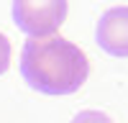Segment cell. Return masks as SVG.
Returning <instances> with one entry per match:
<instances>
[{
    "mask_svg": "<svg viewBox=\"0 0 128 123\" xmlns=\"http://www.w3.org/2000/svg\"><path fill=\"white\" fill-rule=\"evenodd\" d=\"M20 74L44 95H72L90 77V62L80 46L62 36L31 38L20 51Z\"/></svg>",
    "mask_w": 128,
    "mask_h": 123,
    "instance_id": "1",
    "label": "cell"
},
{
    "mask_svg": "<svg viewBox=\"0 0 128 123\" xmlns=\"http://www.w3.org/2000/svg\"><path fill=\"white\" fill-rule=\"evenodd\" d=\"M67 18V3L64 0H16L13 3V20L23 34L34 38H49L54 36L59 26Z\"/></svg>",
    "mask_w": 128,
    "mask_h": 123,
    "instance_id": "2",
    "label": "cell"
},
{
    "mask_svg": "<svg viewBox=\"0 0 128 123\" xmlns=\"http://www.w3.org/2000/svg\"><path fill=\"white\" fill-rule=\"evenodd\" d=\"M126 8L108 10L98 23V44L113 56H126Z\"/></svg>",
    "mask_w": 128,
    "mask_h": 123,
    "instance_id": "3",
    "label": "cell"
},
{
    "mask_svg": "<svg viewBox=\"0 0 128 123\" xmlns=\"http://www.w3.org/2000/svg\"><path fill=\"white\" fill-rule=\"evenodd\" d=\"M72 123H113L102 110H82L72 118Z\"/></svg>",
    "mask_w": 128,
    "mask_h": 123,
    "instance_id": "4",
    "label": "cell"
},
{
    "mask_svg": "<svg viewBox=\"0 0 128 123\" xmlns=\"http://www.w3.org/2000/svg\"><path fill=\"white\" fill-rule=\"evenodd\" d=\"M10 67V41L0 34V74H5Z\"/></svg>",
    "mask_w": 128,
    "mask_h": 123,
    "instance_id": "5",
    "label": "cell"
}]
</instances>
